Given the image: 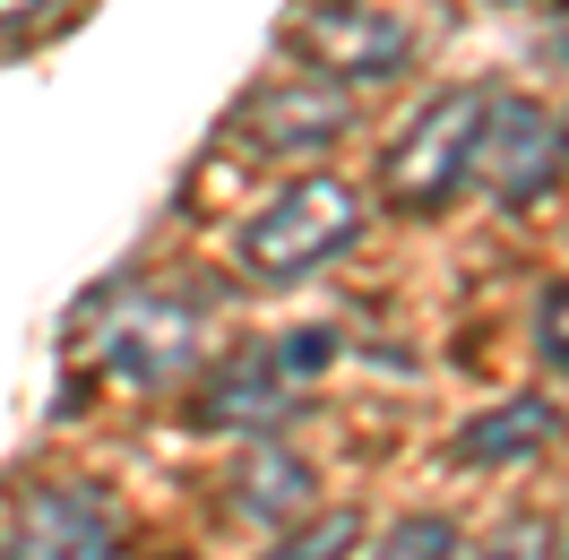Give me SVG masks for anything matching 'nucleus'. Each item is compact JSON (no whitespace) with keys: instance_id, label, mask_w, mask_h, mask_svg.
<instances>
[{"instance_id":"f257e3e1","label":"nucleus","mask_w":569,"mask_h":560,"mask_svg":"<svg viewBox=\"0 0 569 560\" xmlns=\"http://www.w3.org/2000/svg\"><path fill=\"white\" fill-rule=\"evenodd\" d=\"M355 233H362L355 181L311 173V181H293V190H277V199L242 224V268L268 277V284H293V277H311L320 259L355 250Z\"/></svg>"},{"instance_id":"f03ea898","label":"nucleus","mask_w":569,"mask_h":560,"mask_svg":"<svg viewBox=\"0 0 569 560\" xmlns=\"http://www.w3.org/2000/svg\"><path fill=\"white\" fill-rule=\"evenodd\" d=\"M199 311L190 302H173V293H147V284H112L104 302L87 311V346H96V362H104L112 380L130 388H164L181 380L190 362H199Z\"/></svg>"},{"instance_id":"7ed1b4c3","label":"nucleus","mask_w":569,"mask_h":560,"mask_svg":"<svg viewBox=\"0 0 569 560\" xmlns=\"http://www.w3.org/2000/svg\"><path fill=\"white\" fill-rule=\"evenodd\" d=\"M475 121H483V87H449L440 104L406 121V139L380 164V199L397 216H440L466 190V156H475Z\"/></svg>"},{"instance_id":"20e7f679","label":"nucleus","mask_w":569,"mask_h":560,"mask_svg":"<svg viewBox=\"0 0 569 560\" xmlns=\"http://www.w3.org/2000/svg\"><path fill=\"white\" fill-rule=\"evenodd\" d=\"M328 353H337V337H328V328L268 337V346L233 353V362L199 388V422H208V431H268V422H284V406H293V397L328 371Z\"/></svg>"},{"instance_id":"39448f33","label":"nucleus","mask_w":569,"mask_h":560,"mask_svg":"<svg viewBox=\"0 0 569 560\" xmlns=\"http://www.w3.org/2000/svg\"><path fill=\"white\" fill-rule=\"evenodd\" d=\"M466 181H483L500 208H535L561 181V121L535 104V96H483Z\"/></svg>"},{"instance_id":"423d86ee","label":"nucleus","mask_w":569,"mask_h":560,"mask_svg":"<svg viewBox=\"0 0 569 560\" xmlns=\"http://www.w3.org/2000/svg\"><path fill=\"white\" fill-rule=\"evenodd\" d=\"M355 130V96L337 78H259L242 104H233V139L250 156H328V147Z\"/></svg>"},{"instance_id":"0eeeda50","label":"nucleus","mask_w":569,"mask_h":560,"mask_svg":"<svg viewBox=\"0 0 569 560\" xmlns=\"http://www.w3.org/2000/svg\"><path fill=\"white\" fill-rule=\"evenodd\" d=\"M293 52L311 61L320 78H397L406 61H415V27L406 18H389V9H371V0H328V9H311L302 27H293Z\"/></svg>"},{"instance_id":"6e6552de","label":"nucleus","mask_w":569,"mask_h":560,"mask_svg":"<svg viewBox=\"0 0 569 560\" xmlns=\"http://www.w3.org/2000/svg\"><path fill=\"white\" fill-rule=\"evenodd\" d=\"M0 560H112V509L96 483H36L9 518Z\"/></svg>"},{"instance_id":"1a4fd4ad","label":"nucleus","mask_w":569,"mask_h":560,"mask_svg":"<svg viewBox=\"0 0 569 560\" xmlns=\"http://www.w3.org/2000/svg\"><path fill=\"white\" fill-rule=\"evenodd\" d=\"M552 431H561V414H552L543 397H518V406H500V414L466 422V431H458V457H466V466H509V457L543 449Z\"/></svg>"},{"instance_id":"9d476101","label":"nucleus","mask_w":569,"mask_h":560,"mask_svg":"<svg viewBox=\"0 0 569 560\" xmlns=\"http://www.w3.org/2000/svg\"><path fill=\"white\" fill-rule=\"evenodd\" d=\"M233 509L242 518H293V509H311V466L284 449V440H268V449H250V466L233 474Z\"/></svg>"},{"instance_id":"9b49d317","label":"nucleus","mask_w":569,"mask_h":560,"mask_svg":"<svg viewBox=\"0 0 569 560\" xmlns=\"http://www.w3.org/2000/svg\"><path fill=\"white\" fill-rule=\"evenodd\" d=\"M355 543H362V518H355V509H328V518L293 526V534H284L268 560H346Z\"/></svg>"},{"instance_id":"f8f14e48","label":"nucleus","mask_w":569,"mask_h":560,"mask_svg":"<svg viewBox=\"0 0 569 560\" xmlns=\"http://www.w3.org/2000/svg\"><path fill=\"white\" fill-rule=\"evenodd\" d=\"M371 560H458V526L449 518H406L380 534V552Z\"/></svg>"},{"instance_id":"ddd939ff","label":"nucleus","mask_w":569,"mask_h":560,"mask_svg":"<svg viewBox=\"0 0 569 560\" xmlns=\"http://www.w3.org/2000/svg\"><path fill=\"white\" fill-rule=\"evenodd\" d=\"M535 346H543V362H552V371H569V277L535 302Z\"/></svg>"},{"instance_id":"4468645a","label":"nucleus","mask_w":569,"mask_h":560,"mask_svg":"<svg viewBox=\"0 0 569 560\" xmlns=\"http://www.w3.org/2000/svg\"><path fill=\"white\" fill-rule=\"evenodd\" d=\"M70 0H0V36H36V27H52Z\"/></svg>"},{"instance_id":"2eb2a0df","label":"nucleus","mask_w":569,"mask_h":560,"mask_svg":"<svg viewBox=\"0 0 569 560\" xmlns=\"http://www.w3.org/2000/svg\"><path fill=\"white\" fill-rule=\"evenodd\" d=\"M475 560H552V543H543V526H509L492 552H475Z\"/></svg>"},{"instance_id":"dca6fc26","label":"nucleus","mask_w":569,"mask_h":560,"mask_svg":"<svg viewBox=\"0 0 569 560\" xmlns=\"http://www.w3.org/2000/svg\"><path fill=\"white\" fill-rule=\"evenodd\" d=\"M552 43H561V61H569V9H561V27H552Z\"/></svg>"},{"instance_id":"f3484780","label":"nucleus","mask_w":569,"mask_h":560,"mask_svg":"<svg viewBox=\"0 0 569 560\" xmlns=\"http://www.w3.org/2000/svg\"><path fill=\"white\" fill-rule=\"evenodd\" d=\"M561 543H569V526H561Z\"/></svg>"},{"instance_id":"a211bd4d","label":"nucleus","mask_w":569,"mask_h":560,"mask_svg":"<svg viewBox=\"0 0 569 560\" xmlns=\"http://www.w3.org/2000/svg\"><path fill=\"white\" fill-rule=\"evenodd\" d=\"M561 156H569V139H561Z\"/></svg>"}]
</instances>
